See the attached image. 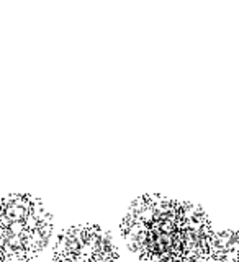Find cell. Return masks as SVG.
I'll use <instances>...</instances> for the list:
<instances>
[{"instance_id": "cell-1", "label": "cell", "mask_w": 239, "mask_h": 262, "mask_svg": "<svg viewBox=\"0 0 239 262\" xmlns=\"http://www.w3.org/2000/svg\"><path fill=\"white\" fill-rule=\"evenodd\" d=\"M213 229L211 225H205L197 229H182L177 228L174 233V246L172 252L176 257L182 256H203L207 257L210 254V241H211Z\"/></svg>"}, {"instance_id": "cell-2", "label": "cell", "mask_w": 239, "mask_h": 262, "mask_svg": "<svg viewBox=\"0 0 239 262\" xmlns=\"http://www.w3.org/2000/svg\"><path fill=\"white\" fill-rule=\"evenodd\" d=\"M110 254H118L112 241L110 233L103 231L100 226L87 225L85 241L80 249V256L90 257V256H110Z\"/></svg>"}, {"instance_id": "cell-3", "label": "cell", "mask_w": 239, "mask_h": 262, "mask_svg": "<svg viewBox=\"0 0 239 262\" xmlns=\"http://www.w3.org/2000/svg\"><path fill=\"white\" fill-rule=\"evenodd\" d=\"M87 226H71L59 234L56 241L54 256H77L85 241Z\"/></svg>"}, {"instance_id": "cell-4", "label": "cell", "mask_w": 239, "mask_h": 262, "mask_svg": "<svg viewBox=\"0 0 239 262\" xmlns=\"http://www.w3.org/2000/svg\"><path fill=\"white\" fill-rule=\"evenodd\" d=\"M208 223H210V220L200 205L177 200V228L197 229Z\"/></svg>"}, {"instance_id": "cell-5", "label": "cell", "mask_w": 239, "mask_h": 262, "mask_svg": "<svg viewBox=\"0 0 239 262\" xmlns=\"http://www.w3.org/2000/svg\"><path fill=\"white\" fill-rule=\"evenodd\" d=\"M51 233H53V226H41L35 229H25L20 234L27 260L36 257L38 254L46 248L49 243V237H51Z\"/></svg>"}, {"instance_id": "cell-6", "label": "cell", "mask_w": 239, "mask_h": 262, "mask_svg": "<svg viewBox=\"0 0 239 262\" xmlns=\"http://www.w3.org/2000/svg\"><path fill=\"white\" fill-rule=\"evenodd\" d=\"M121 233L125 241L128 244V248L131 252H135L138 257L144 259V254H146V236H147V225L144 223H136L129 225L121 228Z\"/></svg>"}, {"instance_id": "cell-7", "label": "cell", "mask_w": 239, "mask_h": 262, "mask_svg": "<svg viewBox=\"0 0 239 262\" xmlns=\"http://www.w3.org/2000/svg\"><path fill=\"white\" fill-rule=\"evenodd\" d=\"M0 252L5 254L8 259L27 260L21 236L12 233L10 229L5 226H0Z\"/></svg>"}, {"instance_id": "cell-8", "label": "cell", "mask_w": 239, "mask_h": 262, "mask_svg": "<svg viewBox=\"0 0 239 262\" xmlns=\"http://www.w3.org/2000/svg\"><path fill=\"white\" fill-rule=\"evenodd\" d=\"M229 252H237V233L234 229H223V231L218 233L213 231L208 256L229 254Z\"/></svg>"}, {"instance_id": "cell-9", "label": "cell", "mask_w": 239, "mask_h": 262, "mask_svg": "<svg viewBox=\"0 0 239 262\" xmlns=\"http://www.w3.org/2000/svg\"><path fill=\"white\" fill-rule=\"evenodd\" d=\"M23 223L27 229H35V228H41V226H53V216H51V213L43 207V202L33 196L28 215L25 218Z\"/></svg>"}, {"instance_id": "cell-10", "label": "cell", "mask_w": 239, "mask_h": 262, "mask_svg": "<svg viewBox=\"0 0 239 262\" xmlns=\"http://www.w3.org/2000/svg\"><path fill=\"white\" fill-rule=\"evenodd\" d=\"M153 207V220L159 218H177V200L161 195H146Z\"/></svg>"}, {"instance_id": "cell-11", "label": "cell", "mask_w": 239, "mask_h": 262, "mask_svg": "<svg viewBox=\"0 0 239 262\" xmlns=\"http://www.w3.org/2000/svg\"><path fill=\"white\" fill-rule=\"evenodd\" d=\"M129 215H133L136 221L144 225H149L153 221V207L147 196H141V199H136L135 202H131L129 208H128Z\"/></svg>"}, {"instance_id": "cell-12", "label": "cell", "mask_w": 239, "mask_h": 262, "mask_svg": "<svg viewBox=\"0 0 239 262\" xmlns=\"http://www.w3.org/2000/svg\"><path fill=\"white\" fill-rule=\"evenodd\" d=\"M149 225L156 226L164 233H176L177 231V218H159L153 220Z\"/></svg>"}, {"instance_id": "cell-13", "label": "cell", "mask_w": 239, "mask_h": 262, "mask_svg": "<svg viewBox=\"0 0 239 262\" xmlns=\"http://www.w3.org/2000/svg\"><path fill=\"white\" fill-rule=\"evenodd\" d=\"M207 262H237V252L215 254V256H208Z\"/></svg>"}, {"instance_id": "cell-14", "label": "cell", "mask_w": 239, "mask_h": 262, "mask_svg": "<svg viewBox=\"0 0 239 262\" xmlns=\"http://www.w3.org/2000/svg\"><path fill=\"white\" fill-rule=\"evenodd\" d=\"M84 262H118V254H110V256H90V257H85Z\"/></svg>"}, {"instance_id": "cell-15", "label": "cell", "mask_w": 239, "mask_h": 262, "mask_svg": "<svg viewBox=\"0 0 239 262\" xmlns=\"http://www.w3.org/2000/svg\"><path fill=\"white\" fill-rule=\"evenodd\" d=\"M5 228H8V229H10V231L15 233V234H21V233L25 231V229H27V228H25V223H23V221H12V223H8Z\"/></svg>"}, {"instance_id": "cell-16", "label": "cell", "mask_w": 239, "mask_h": 262, "mask_svg": "<svg viewBox=\"0 0 239 262\" xmlns=\"http://www.w3.org/2000/svg\"><path fill=\"white\" fill-rule=\"evenodd\" d=\"M85 257H82L80 254L77 256H54V262H84Z\"/></svg>"}, {"instance_id": "cell-17", "label": "cell", "mask_w": 239, "mask_h": 262, "mask_svg": "<svg viewBox=\"0 0 239 262\" xmlns=\"http://www.w3.org/2000/svg\"><path fill=\"white\" fill-rule=\"evenodd\" d=\"M207 257H203V256H182L179 259V262H207Z\"/></svg>"}, {"instance_id": "cell-18", "label": "cell", "mask_w": 239, "mask_h": 262, "mask_svg": "<svg viewBox=\"0 0 239 262\" xmlns=\"http://www.w3.org/2000/svg\"><path fill=\"white\" fill-rule=\"evenodd\" d=\"M180 257L170 256V257H164V259H158V260H151V262H179Z\"/></svg>"}]
</instances>
